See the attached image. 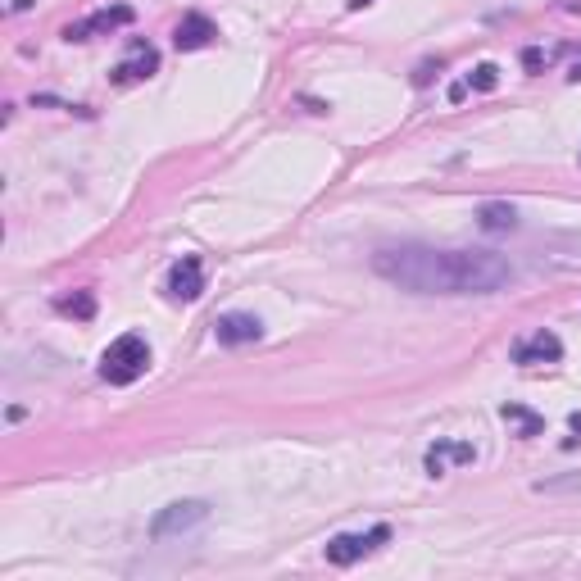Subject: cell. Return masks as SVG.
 <instances>
[{"instance_id":"1","label":"cell","mask_w":581,"mask_h":581,"mask_svg":"<svg viewBox=\"0 0 581 581\" xmlns=\"http://www.w3.org/2000/svg\"><path fill=\"white\" fill-rule=\"evenodd\" d=\"M373 273L409 296H495L513 282V268L495 250H445V246H382Z\"/></svg>"},{"instance_id":"2","label":"cell","mask_w":581,"mask_h":581,"mask_svg":"<svg viewBox=\"0 0 581 581\" xmlns=\"http://www.w3.org/2000/svg\"><path fill=\"white\" fill-rule=\"evenodd\" d=\"M146 368H150V345H146V336H137V332L109 341V350L100 355V377H105L109 386H132Z\"/></svg>"},{"instance_id":"3","label":"cell","mask_w":581,"mask_h":581,"mask_svg":"<svg viewBox=\"0 0 581 581\" xmlns=\"http://www.w3.org/2000/svg\"><path fill=\"white\" fill-rule=\"evenodd\" d=\"M200 522H209V504L205 500H178V504H168V509L155 513L150 536H155V541H173V536L196 532Z\"/></svg>"},{"instance_id":"4","label":"cell","mask_w":581,"mask_h":581,"mask_svg":"<svg viewBox=\"0 0 581 581\" xmlns=\"http://www.w3.org/2000/svg\"><path fill=\"white\" fill-rule=\"evenodd\" d=\"M391 541V527L386 522H377V527H368V532H345V536H332L327 541V563H336V568H350V563H359L364 554H373L377 545Z\"/></svg>"},{"instance_id":"5","label":"cell","mask_w":581,"mask_h":581,"mask_svg":"<svg viewBox=\"0 0 581 581\" xmlns=\"http://www.w3.org/2000/svg\"><path fill=\"white\" fill-rule=\"evenodd\" d=\"M132 19H137V14H132V5H114V10H96V14H87V19L69 23V28H64V41H91V37H100V32L128 28Z\"/></svg>"},{"instance_id":"6","label":"cell","mask_w":581,"mask_h":581,"mask_svg":"<svg viewBox=\"0 0 581 581\" xmlns=\"http://www.w3.org/2000/svg\"><path fill=\"white\" fill-rule=\"evenodd\" d=\"M168 296L173 300H200L205 296V264L196 255H182L168 268Z\"/></svg>"},{"instance_id":"7","label":"cell","mask_w":581,"mask_h":581,"mask_svg":"<svg viewBox=\"0 0 581 581\" xmlns=\"http://www.w3.org/2000/svg\"><path fill=\"white\" fill-rule=\"evenodd\" d=\"M559 359H563V341L554 332H536V336H527V341L513 345V364H522V368L559 364Z\"/></svg>"},{"instance_id":"8","label":"cell","mask_w":581,"mask_h":581,"mask_svg":"<svg viewBox=\"0 0 581 581\" xmlns=\"http://www.w3.org/2000/svg\"><path fill=\"white\" fill-rule=\"evenodd\" d=\"M214 336H218V345H250L264 336V323L255 314H223L214 323Z\"/></svg>"},{"instance_id":"9","label":"cell","mask_w":581,"mask_h":581,"mask_svg":"<svg viewBox=\"0 0 581 581\" xmlns=\"http://www.w3.org/2000/svg\"><path fill=\"white\" fill-rule=\"evenodd\" d=\"M155 69H159V50L146 46V41H137L128 60L114 69V82H119V87H132V82H146Z\"/></svg>"},{"instance_id":"10","label":"cell","mask_w":581,"mask_h":581,"mask_svg":"<svg viewBox=\"0 0 581 581\" xmlns=\"http://www.w3.org/2000/svg\"><path fill=\"white\" fill-rule=\"evenodd\" d=\"M218 37V28L205 19V14H187V19L178 23V32H173V41H178V50H205L209 41Z\"/></svg>"},{"instance_id":"11","label":"cell","mask_w":581,"mask_h":581,"mask_svg":"<svg viewBox=\"0 0 581 581\" xmlns=\"http://www.w3.org/2000/svg\"><path fill=\"white\" fill-rule=\"evenodd\" d=\"M473 459H477L473 445H463V441H436L432 450H427V473L441 477L450 463H473Z\"/></svg>"},{"instance_id":"12","label":"cell","mask_w":581,"mask_h":581,"mask_svg":"<svg viewBox=\"0 0 581 581\" xmlns=\"http://www.w3.org/2000/svg\"><path fill=\"white\" fill-rule=\"evenodd\" d=\"M477 223H482L486 232H509V227H518V209L504 205V200H491V205L477 209Z\"/></svg>"},{"instance_id":"13","label":"cell","mask_w":581,"mask_h":581,"mask_svg":"<svg viewBox=\"0 0 581 581\" xmlns=\"http://www.w3.org/2000/svg\"><path fill=\"white\" fill-rule=\"evenodd\" d=\"M500 418H504V423H509L518 436H541V427H545L541 418H536L532 409H522V404H504Z\"/></svg>"},{"instance_id":"14","label":"cell","mask_w":581,"mask_h":581,"mask_svg":"<svg viewBox=\"0 0 581 581\" xmlns=\"http://www.w3.org/2000/svg\"><path fill=\"white\" fill-rule=\"evenodd\" d=\"M468 87H473V91H495V87H500V69H495V64H477V69L468 73Z\"/></svg>"},{"instance_id":"15","label":"cell","mask_w":581,"mask_h":581,"mask_svg":"<svg viewBox=\"0 0 581 581\" xmlns=\"http://www.w3.org/2000/svg\"><path fill=\"white\" fill-rule=\"evenodd\" d=\"M55 309H60V314H73V318H91L96 314V300L91 296H64V300H55Z\"/></svg>"},{"instance_id":"16","label":"cell","mask_w":581,"mask_h":581,"mask_svg":"<svg viewBox=\"0 0 581 581\" xmlns=\"http://www.w3.org/2000/svg\"><path fill=\"white\" fill-rule=\"evenodd\" d=\"M536 491H581V473H572V477H554V482H536Z\"/></svg>"},{"instance_id":"17","label":"cell","mask_w":581,"mask_h":581,"mask_svg":"<svg viewBox=\"0 0 581 581\" xmlns=\"http://www.w3.org/2000/svg\"><path fill=\"white\" fill-rule=\"evenodd\" d=\"M522 64H527L532 73H541L545 64H554V50H522Z\"/></svg>"},{"instance_id":"18","label":"cell","mask_w":581,"mask_h":581,"mask_svg":"<svg viewBox=\"0 0 581 581\" xmlns=\"http://www.w3.org/2000/svg\"><path fill=\"white\" fill-rule=\"evenodd\" d=\"M32 0H10V14H19V10H28Z\"/></svg>"},{"instance_id":"19","label":"cell","mask_w":581,"mask_h":581,"mask_svg":"<svg viewBox=\"0 0 581 581\" xmlns=\"http://www.w3.org/2000/svg\"><path fill=\"white\" fill-rule=\"evenodd\" d=\"M364 5H373V0H350V10H364Z\"/></svg>"},{"instance_id":"20","label":"cell","mask_w":581,"mask_h":581,"mask_svg":"<svg viewBox=\"0 0 581 581\" xmlns=\"http://www.w3.org/2000/svg\"><path fill=\"white\" fill-rule=\"evenodd\" d=\"M568 78H572V82H577V78H581V60H577V64H572V73H568Z\"/></svg>"},{"instance_id":"21","label":"cell","mask_w":581,"mask_h":581,"mask_svg":"<svg viewBox=\"0 0 581 581\" xmlns=\"http://www.w3.org/2000/svg\"><path fill=\"white\" fill-rule=\"evenodd\" d=\"M572 432H581V414H572Z\"/></svg>"}]
</instances>
